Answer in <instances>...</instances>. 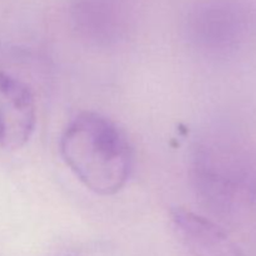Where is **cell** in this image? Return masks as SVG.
<instances>
[{"instance_id": "cell-1", "label": "cell", "mask_w": 256, "mask_h": 256, "mask_svg": "<svg viewBox=\"0 0 256 256\" xmlns=\"http://www.w3.org/2000/svg\"><path fill=\"white\" fill-rule=\"evenodd\" d=\"M60 152L80 182L102 196L119 192L134 166L126 134L96 112H80L66 125L60 138Z\"/></svg>"}, {"instance_id": "cell-2", "label": "cell", "mask_w": 256, "mask_h": 256, "mask_svg": "<svg viewBox=\"0 0 256 256\" xmlns=\"http://www.w3.org/2000/svg\"><path fill=\"white\" fill-rule=\"evenodd\" d=\"M35 126L36 104L30 88L0 72V149H22L34 134Z\"/></svg>"}, {"instance_id": "cell-3", "label": "cell", "mask_w": 256, "mask_h": 256, "mask_svg": "<svg viewBox=\"0 0 256 256\" xmlns=\"http://www.w3.org/2000/svg\"><path fill=\"white\" fill-rule=\"evenodd\" d=\"M170 220L178 236L199 256H245L222 228L202 215L175 208Z\"/></svg>"}, {"instance_id": "cell-4", "label": "cell", "mask_w": 256, "mask_h": 256, "mask_svg": "<svg viewBox=\"0 0 256 256\" xmlns=\"http://www.w3.org/2000/svg\"><path fill=\"white\" fill-rule=\"evenodd\" d=\"M64 256H68V255H64Z\"/></svg>"}]
</instances>
